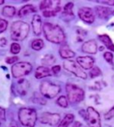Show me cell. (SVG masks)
Returning <instances> with one entry per match:
<instances>
[{"label":"cell","mask_w":114,"mask_h":127,"mask_svg":"<svg viewBox=\"0 0 114 127\" xmlns=\"http://www.w3.org/2000/svg\"><path fill=\"white\" fill-rule=\"evenodd\" d=\"M63 67L65 70H67L70 73H73L77 77L81 78V79H87V73H85L83 69L80 67L77 62L73 60H67L63 62Z\"/></svg>","instance_id":"52a82bcc"},{"label":"cell","mask_w":114,"mask_h":127,"mask_svg":"<svg viewBox=\"0 0 114 127\" xmlns=\"http://www.w3.org/2000/svg\"><path fill=\"white\" fill-rule=\"evenodd\" d=\"M95 13L99 18L106 19L108 18L111 14H112V10L109 7L105 6H96L95 7Z\"/></svg>","instance_id":"9a60e30c"},{"label":"cell","mask_w":114,"mask_h":127,"mask_svg":"<svg viewBox=\"0 0 114 127\" xmlns=\"http://www.w3.org/2000/svg\"><path fill=\"white\" fill-rule=\"evenodd\" d=\"M59 54L61 56V57L64 59H69V58H71L75 56V53L74 51L71 49V48H69V46L67 45H63L59 49Z\"/></svg>","instance_id":"e0dca14e"},{"label":"cell","mask_w":114,"mask_h":127,"mask_svg":"<svg viewBox=\"0 0 114 127\" xmlns=\"http://www.w3.org/2000/svg\"><path fill=\"white\" fill-rule=\"evenodd\" d=\"M99 39H100V40L103 42V45H104L108 49L114 51V44L112 39H111V38H110L108 35H105V34L100 35V36H99Z\"/></svg>","instance_id":"ffe728a7"},{"label":"cell","mask_w":114,"mask_h":127,"mask_svg":"<svg viewBox=\"0 0 114 127\" xmlns=\"http://www.w3.org/2000/svg\"><path fill=\"white\" fill-rule=\"evenodd\" d=\"M53 3H54V1H49V0L42 1V2L40 3L39 8H40V10H41L42 12L47 11V10H51V9H53V8H55V6H54V4H53Z\"/></svg>","instance_id":"603a6c76"},{"label":"cell","mask_w":114,"mask_h":127,"mask_svg":"<svg viewBox=\"0 0 114 127\" xmlns=\"http://www.w3.org/2000/svg\"><path fill=\"white\" fill-rule=\"evenodd\" d=\"M43 32L46 39L52 43L61 44L65 40V34L59 25L45 23L43 24Z\"/></svg>","instance_id":"6da1fadb"},{"label":"cell","mask_w":114,"mask_h":127,"mask_svg":"<svg viewBox=\"0 0 114 127\" xmlns=\"http://www.w3.org/2000/svg\"><path fill=\"white\" fill-rule=\"evenodd\" d=\"M103 57H104V59L108 63H112V59H113V55L111 52H105L104 55H103Z\"/></svg>","instance_id":"1f68e13d"},{"label":"cell","mask_w":114,"mask_h":127,"mask_svg":"<svg viewBox=\"0 0 114 127\" xmlns=\"http://www.w3.org/2000/svg\"><path fill=\"white\" fill-rule=\"evenodd\" d=\"M0 119L2 120L5 119V110L3 107H0Z\"/></svg>","instance_id":"e575fe53"},{"label":"cell","mask_w":114,"mask_h":127,"mask_svg":"<svg viewBox=\"0 0 114 127\" xmlns=\"http://www.w3.org/2000/svg\"><path fill=\"white\" fill-rule=\"evenodd\" d=\"M10 127H20V126H19V125L15 121H12L11 124H10Z\"/></svg>","instance_id":"74e56055"},{"label":"cell","mask_w":114,"mask_h":127,"mask_svg":"<svg viewBox=\"0 0 114 127\" xmlns=\"http://www.w3.org/2000/svg\"><path fill=\"white\" fill-rule=\"evenodd\" d=\"M16 87H17V91H18L19 94L23 96L27 93L28 89L30 88V83H29V82H28L27 80L21 79V80H19L18 82H17Z\"/></svg>","instance_id":"2e32d148"},{"label":"cell","mask_w":114,"mask_h":127,"mask_svg":"<svg viewBox=\"0 0 114 127\" xmlns=\"http://www.w3.org/2000/svg\"><path fill=\"white\" fill-rule=\"evenodd\" d=\"M99 3H103V4H107V5H114V0H107V1H97Z\"/></svg>","instance_id":"8d00e7d4"},{"label":"cell","mask_w":114,"mask_h":127,"mask_svg":"<svg viewBox=\"0 0 114 127\" xmlns=\"http://www.w3.org/2000/svg\"><path fill=\"white\" fill-rule=\"evenodd\" d=\"M30 32V25L22 21H16L11 26V38L13 40L22 41Z\"/></svg>","instance_id":"7a4b0ae2"},{"label":"cell","mask_w":114,"mask_h":127,"mask_svg":"<svg viewBox=\"0 0 114 127\" xmlns=\"http://www.w3.org/2000/svg\"><path fill=\"white\" fill-rule=\"evenodd\" d=\"M10 51H11L12 54H14V55L19 54V53H20V51H21V46L19 45L18 43L14 42V43H13L11 45V48H10Z\"/></svg>","instance_id":"f1b7e54d"},{"label":"cell","mask_w":114,"mask_h":127,"mask_svg":"<svg viewBox=\"0 0 114 127\" xmlns=\"http://www.w3.org/2000/svg\"><path fill=\"white\" fill-rule=\"evenodd\" d=\"M78 17H79L83 22L87 23H92L95 21V14L91 8L89 7H82L80 8L78 12Z\"/></svg>","instance_id":"30bf717a"},{"label":"cell","mask_w":114,"mask_h":127,"mask_svg":"<svg viewBox=\"0 0 114 127\" xmlns=\"http://www.w3.org/2000/svg\"><path fill=\"white\" fill-rule=\"evenodd\" d=\"M73 121H74V116L72 114H67L62 120V122L59 124L58 127H69V125H71Z\"/></svg>","instance_id":"7402d4cb"},{"label":"cell","mask_w":114,"mask_h":127,"mask_svg":"<svg viewBox=\"0 0 114 127\" xmlns=\"http://www.w3.org/2000/svg\"><path fill=\"white\" fill-rule=\"evenodd\" d=\"M61 91V87L55 83L45 81L40 84V92L47 98H54Z\"/></svg>","instance_id":"5b68a950"},{"label":"cell","mask_w":114,"mask_h":127,"mask_svg":"<svg viewBox=\"0 0 114 127\" xmlns=\"http://www.w3.org/2000/svg\"><path fill=\"white\" fill-rule=\"evenodd\" d=\"M90 77L91 78H95V77H97V76H100L102 74V72H101L100 68L97 67V66H94L93 68L90 70Z\"/></svg>","instance_id":"83f0119b"},{"label":"cell","mask_w":114,"mask_h":127,"mask_svg":"<svg viewBox=\"0 0 114 127\" xmlns=\"http://www.w3.org/2000/svg\"><path fill=\"white\" fill-rule=\"evenodd\" d=\"M4 3H5L4 0H0V5H2V4H4Z\"/></svg>","instance_id":"ab89813d"},{"label":"cell","mask_w":114,"mask_h":127,"mask_svg":"<svg viewBox=\"0 0 114 127\" xmlns=\"http://www.w3.org/2000/svg\"><path fill=\"white\" fill-rule=\"evenodd\" d=\"M31 48L36 51L41 50L44 48V42L41 39H36L31 42Z\"/></svg>","instance_id":"d4e9b609"},{"label":"cell","mask_w":114,"mask_h":127,"mask_svg":"<svg viewBox=\"0 0 114 127\" xmlns=\"http://www.w3.org/2000/svg\"><path fill=\"white\" fill-rule=\"evenodd\" d=\"M60 71H61V66L60 65H55L51 68V72L54 75H57L60 73Z\"/></svg>","instance_id":"836d02e7"},{"label":"cell","mask_w":114,"mask_h":127,"mask_svg":"<svg viewBox=\"0 0 114 127\" xmlns=\"http://www.w3.org/2000/svg\"><path fill=\"white\" fill-rule=\"evenodd\" d=\"M60 11H61V6H60V5H58L55 8H53V9L43 12V15L45 17H52V16L56 15L57 13H59Z\"/></svg>","instance_id":"cb8c5ba5"},{"label":"cell","mask_w":114,"mask_h":127,"mask_svg":"<svg viewBox=\"0 0 114 127\" xmlns=\"http://www.w3.org/2000/svg\"><path fill=\"white\" fill-rule=\"evenodd\" d=\"M32 71V65L28 62H19L12 66V74L14 78H21L28 75Z\"/></svg>","instance_id":"8992f818"},{"label":"cell","mask_w":114,"mask_h":127,"mask_svg":"<svg viewBox=\"0 0 114 127\" xmlns=\"http://www.w3.org/2000/svg\"><path fill=\"white\" fill-rule=\"evenodd\" d=\"M52 72L46 67V66H39L35 72V77L37 79H42V78L50 76Z\"/></svg>","instance_id":"ac0fdd59"},{"label":"cell","mask_w":114,"mask_h":127,"mask_svg":"<svg viewBox=\"0 0 114 127\" xmlns=\"http://www.w3.org/2000/svg\"><path fill=\"white\" fill-rule=\"evenodd\" d=\"M7 44V40L5 38H1L0 39V47H2V48H4V47H5Z\"/></svg>","instance_id":"d590c367"},{"label":"cell","mask_w":114,"mask_h":127,"mask_svg":"<svg viewBox=\"0 0 114 127\" xmlns=\"http://www.w3.org/2000/svg\"><path fill=\"white\" fill-rule=\"evenodd\" d=\"M18 57H16V56H14V57H6L5 59V62L7 64H14L16 61H18Z\"/></svg>","instance_id":"d6a6232c"},{"label":"cell","mask_w":114,"mask_h":127,"mask_svg":"<svg viewBox=\"0 0 114 127\" xmlns=\"http://www.w3.org/2000/svg\"><path fill=\"white\" fill-rule=\"evenodd\" d=\"M77 63L80 65V67L85 70H89L93 68L95 60L91 57H78L77 58Z\"/></svg>","instance_id":"8fae6325"},{"label":"cell","mask_w":114,"mask_h":127,"mask_svg":"<svg viewBox=\"0 0 114 127\" xmlns=\"http://www.w3.org/2000/svg\"><path fill=\"white\" fill-rule=\"evenodd\" d=\"M55 63V58L52 55H46L42 58V64L45 65H52Z\"/></svg>","instance_id":"484cf974"},{"label":"cell","mask_w":114,"mask_h":127,"mask_svg":"<svg viewBox=\"0 0 114 127\" xmlns=\"http://www.w3.org/2000/svg\"><path fill=\"white\" fill-rule=\"evenodd\" d=\"M73 127H83V125L79 122H75L74 123V125Z\"/></svg>","instance_id":"f35d334b"},{"label":"cell","mask_w":114,"mask_h":127,"mask_svg":"<svg viewBox=\"0 0 114 127\" xmlns=\"http://www.w3.org/2000/svg\"><path fill=\"white\" fill-rule=\"evenodd\" d=\"M60 120H61V116L59 114H55V113H43L40 117V122L45 125H51V126H55L59 124Z\"/></svg>","instance_id":"9c48e42d"},{"label":"cell","mask_w":114,"mask_h":127,"mask_svg":"<svg viewBox=\"0 0 114 127\" xmlns=\"http://www.w3.org/2000/svg\"><path fill=\"white\" fill-rule=\"evenodd\" d=\"M113 116H114V107H112V108L110 109L109 111L104 115V118L106 120H110V119H112Z\"/></svg>","instance_id":"4dcf8cb0"},{"label":"cell","mask_w":114,"mask_h":127,"mask_svg":"<svg viewBox=\"0 0 114 127\" xmlns=\"http://www.w3.org/2000/svg\"><path fill=\"white\" fill-rule=\"evenodd\" d=\"M66 92L68 100L71 103H79L85 98V91L75 84L67 83Z\"/></svg>","instance_id":"277c9868"},{"label":"cell","mask_w":114,"mask_h":127,"mask_svg":"<svg viewBox=\"0 0 114 127\" xmlns=\"http://www.w3.org/2000/svg\"><path fill=\"white\" fill-rule=\"evenodd\" d=\"M36 12H37L36 7L33 5H26L20 9V11L18 13V15L19 17H24V16L28 15V14H31V13H36Z\"/></svg>","instance_id":"d6986e66"},{"label":"cell","mask_w":114,"mask_h":127,"mask_svg":"<svg viewBox=\"0 0 114 127\" xmlns=\"http://www.w3.org/2000/svg\"><path fill=\"white\" fill-rule=\"evenodd\" d=\"M19 120L21 125L25 127H34L36 125L38 116L35 109L30 107H22L19 110Z\"/></svg>","instance_id":"3957f363"},{"label":"cell","mask_w":114,"mask_h":127,"mask_svg":"<svg viewBox=\"0 0 114 127\" xmlns=\"http://www.w3.org/2000/svg\"><path fill=\"white\" fill-rule=\"evenodd\" d=\"M31 24H32V28H33L34 34L37 35V36H39V35L41 34L42 29H43V26H42V20H41L40 15L35 14V15L33 16V19H32Z\"/></svg>","instance_id":"7c38bea8"},{"label":"cell","mask_w":114,"mask_h":127,"mask_svg":"<svg viewBox=\"0 0 114 127\" xmlns=\"http://www.w3.org/2000/svg\"><path fill=\"white\" fill-rule=\"evenodd\" d=\"M86 120L87 121L90 127H101L100 115L94 107H89L87 108Z\"/></svg>","instance_id":"ba28073f"},{"label":"cell","mask_w":114,"mask_h":127,"mask_svg":"<svg viewBox=\"0 0 114 127\" xmlns=\"http://www.w3.org/2000/svg\"><path fill=\"white\" fill-rule=\"evenodd\" d=\"M7 25H8V23L6 20L0 18V33H3L7 29Z\"/></svg>","instance_id":"f546056e"},{"label":"cell","mask_w":114,"mask_h":127,"mask_svg":"<svg viewBox=\"0 0 114 127\" xmlns=\"http://www.w3.org/2000/svg\"><path fill=\"white\" fill-rule=\"evenodd\" d=\"M56 103L58 104V106L62 107H68V98L65 97V96H60L58 99H57Z\"/></svg>","instance_id":"4316f807"},{"label":"cell","mask_w":114,"mask_h":127,"mask_svg":"<svg viewBox=\"0 0 114 127\" xmlns=\"http://www.w3.org/2000/svg\"><path fill=\"white\" fill-rule=\"evenodd\" d=\"M82 51L87 54H95L97 51V44L94 39L86 41L82 45Z\"/></svg>","instance_id":"4fadbf2b"},{"label":"cell","mask_w":114,"mask_h":127,"mask_svg":"<svg viewBox=\"0 0 114 127\" xmlns=\"http://www.w3.org/2000/svg\"><path fill=\"white\" fill-rule=\"evenodd\" d=\"M73 6H74V5H73L72 2H69L64 5L63 11H62V17L63 20L70 21L74 18V14H73L72 12Z\"/></svg>","instance_id":"5bb4252c"},{"label":"cell","mask_w":114,"mask_h":127,"mask_svg":"<svg viewBox=\"0 0 114 127\" xmlns=\"http://www.w3.org/2000/svg\"><path fill=\"white\" fill-rule=\"evenodd\" d=\"M2 14L5 17H8V18H12L14 17L16 14V9L14 6H12V5H6L3 8L2 10Z\"/></svg>","instance_id":"44dd1931"}]
</instances>
